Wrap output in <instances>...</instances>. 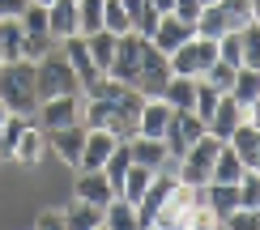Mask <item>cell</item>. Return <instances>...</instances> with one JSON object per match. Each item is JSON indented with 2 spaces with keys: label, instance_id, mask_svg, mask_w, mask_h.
<instances>
[{
  "label": "cell",
  "instance_id": "44dd1931",
  "mask_svg": "<svg viewBox=\"0 0 260 230\" xmlns=\"http://www.w3.org/2000/svg\"><path fill=\"white\" fill-rule=\"evenodd\" d=\"M128 153H133V162H141L149 171H162L171 162V153H167V145L158 137H128Z\"/></svg>",
  "mask_w": 260,
  "mask_h": 230
},
{
  "label": "cell",
  "instance_id": "ee69618b",
  "mask_svg": "<svg viewBox=\"0 0 260 230\" xmlns=\"http://www.w3.org/2000/svg\"><path fill=\"white\" fill-rule=\"evenodd\" d=\"M0 64H5V60H0Z\"/></svg>",
  "mask_w": 260,
  "mask_h": 230
},
{
  "label": "cell",
  "instance_id": "5bb4252c",
  "mask_svg": "<svg viewBox=\"0 0 260 230\" xmlns=\"http://www.w3.org/2000/svg\"><path fill=\"white\" fill-rule=\"evenodd\" d=\"M231 98L243 107V119H256L260 111V69H235V85H231Z\"/></svg>",
  "mask_w": 260,
  "mask_h": 230
},
{
  "label": "cell",
  "instance_id": "4fadbf2b",
  "mask_svg": "<svg viewBox=\"0 0 260 230\" xmlns=\"http://www.w3.org/2000/svg\"><path fill=\"white\" fill-rule=\"evenodd\" d=\"M171 188H175V175L154 171L149 188L141 192V201H137V226H154V213L162 209V201H167V192H171Z\"/></svg>",
  "mask_w": 260,
  "mask_h": 230
},
{
  "label": "cell",
  "instance_id": "f1b7e54d",
  "mask_svg": "<svg viewBox=\"0 0 260 230\" xmlns=\"http://www.w3.org/2000/svg\"><path fill=\"white\" fill-rule=\"evenodd\" d=\"M226 30H243L247 21H256V0H218Z\"/></svg>",
  "mask_w": 260,
  "mask_h": 230
},
{
  "label": "cell",
  "instance_id": "603a6c76",
  "mask_svg": "<svg viewBox=\"0 0 260 230\" xmlns=\"http://www.w3.org/2000/svg\"><path fill=\"white\" fill-rule=\"evenodd\" d=\"M77 196H81V201H90V205H103V209H107V201L115 196V188L107 183L103 171H81V175H77Z\"/></svg>",
  "mask_w": 260,
  "mask_h": 230
},
{
  "label": "cell",
  "instance_id": "e575fe53",
  "mask_svg": "<svg viewBox=\"0 0 260 230\" xmlns=\"http://www.w3.org/2000/svg\"><path fill=\"white\" fill-rule=\"evenodd\" d=\"M239 39H243V69H260V21H247Z\"/></svg>",
  "mask_w": 260,
  "mask_h": 230
},
{
  "label": "cell",
  "instance_id": "b9f144b4",
  "mask_svg": "<svg viewBox=\"0 0 260 230\" xmlns=\"http://www.w3.org/2000/svg\"><path fill=\"white\" fill-rule=\"evenodd\" d=\"M149 5H154L158 13H171V5H175V0H149Z\"/></svg>",
  "mask_w": 260,
  "mask_h": 230
},
{
  "label": "cell",
  "instance_id": "cb8c5ba5",
  "mask_svg": "<svg viewBox=\"0 0 260 230\" xmlns=\"http://www.w3.org/2000/svg\"><path fill=\"white\" fill-rule=\"evenodd\" d=\"M247 167L239 162V153H235L231 145L222 141V149H218V158H213V171H209V183H239V175Z\"/></svg>",
  "mask_w": 260,
  "mask_h": 230
},
{
  "label": "cell",
  "instance_id": "60d3db41",
  "mask_svg": "<svg viewBox=\"0 0 260 230\" xmlns=\"http://www.w3.org/2000/svg\"><path fill=\"white\" fill-rule=\"evenodd\" d=\"M26 5H30V0H0V17H21Z\"/></svg>",
  "mask_w": 260,
  "mask_h": 230
},
{
  "label": "cell",
  "instance_id": "7a4b0ae2",
  "mask_svg": "<svg viewBox=\"0 0 260 230\" xmlns=\"http://www.w3.org/2000/svg\"><path fill=\"white\" fill-rule=\"evenodd\" d=\"M218 149H222V141L213 137V133H205L201 141H192V145L175 158V162H179V167H175V179H179V183H192V188H205V183H209V171H213Z\"/></svg>",
  "mask_w": 260,
  "mask_h": 230
},
{
  "label": "cell",
  "instance_id": "9c48e42d",
  "mask_svg": "<svg viewBox=\"0 0 260 230\" xmlns=\"http://www.w3.org/2000/svg\"><path fill=\"white\" fill-rule=\"evenodd\" d=\"M35 115H39L43 133H51V128H64V124H81V94H60V98H43Z\"/></svg>",
  "mask_w": 260,
  "mask_h": 230
},
{
  "label": "cell",
  "instance_id": "d4e9b609",
  "mask_svg": "<svg viewBox=\"0 0 260 230\" xmlns=\"http://www.w3.org/2000/svg\"><path fill=\"white\" fill-rule=\"evenodd\" d=\"M64 226H73V230H99L103 226V205H90V201H73L69 209H64Z\"/></svg>",
  "mask_w": 260,
  "mask_h": 230
},
{
  "label": "cell",
  "instance_id": "f546056e",
  "mask_svg": "<svg viewBox=\"0 0 260 230\" xmlns=\"http://www.w3.org/2000/svg\"><path fill=\"white\" fill-rule=\"evenodd\" d=\"M0 60H21V21L17 17H0Z\"/></svg>",
  "mask_w": 260,
  "mask_h": 230
},
{
  "label": "cell",
  "instance_id": "ab89813d",
  "mask_svg": "<svg viewBox=\"0 0 260 230\" xmlns=\"http://www.w3.org/2000/svg\"><path fill=\"white\" fill-rule=\"evenodd\" d=\"M171 13H175V17H183V21H197L201 0H175V5H171Z\"/></svg>",
  "mask_w": 260,
  "mask_h": 230
},
{
  "label": "cell",
  "instance_id": "4dcf8cb0",
  "mask_svg": "<svg viewBox=\"0 0 260 230\" xmlns=\"http://www.w3.org/2000/svg\"><path fill=\"white\" fill-rule=\"evenodd\" d=\"M128 167H133V153H128V141H120V145L111 149V158L103 162V175H107V183H111L115 192H120V179H124Z\"/></svg>",
  "mask_w": 260,
  "mask_h": 230
},
{
  "label": "cell",
  "instance_id": "d6a6232c",
  "mask_svg": "<svg viewBox=\"0 0 260 230\" xmlns=\"http://www.w3.org/2000/svg\"><path fill=\"white\" fill-rule=\"evenodd\" d=\"M103 30V0H77V35Z\"/></svg>",
  "mask_w": 260,
  "mask_h": 230
},
{
  "label": "cell",
  "instance_id": "1f68e13d",
  "mask_svg": "<svg viewBox=\"0 0 260 230\" xmlns=\"http://www.w3.org/2000/svg\"><path fill=\"white\" fill-rule=\"evenodd\" d=\"M235 192H239V209L260 213V171H243L239 183H235Z\"/></svg>",
  "mask_w": 260,
  "mask_h": 230
},
{
  "label": "cell",
  "instance_id": "f35d334b",
  "mask_svg": "<svg viewBox=\"0 0 260 230\" xmlns=\"http://www.w3.org/2000/svg\"><path fill=\"white\" fill-rule=\"evenodd\" d=\"M35 226H39V230H64V213H60V209H43V213L35 217Z\"/></svg>",
  "mask_w": 260,
  "mask_h": 230
},
{
  "label": "cell",
  "instance_id": "484cf974",
  "mask_svg": "<svg viewBox=\"0 0 260 230\" xmlns=\"http://www.w3.org/2000/svg\"><path fill=\"white\" fill-rule=\"evenodd\" d=\"M103 226H111V230H133V226H137V205L124 201V196H111L107 209H103Z\"/></svg>",
  "mask_w": 260,
  "mask_h": 230
},
{
  "label": "cell",
  "instance_id": "7bdbcfd3",
  "mask_svg": "<svg viewBox=\"0 0 260 230\" xmlns=\"http://www.w3.org/2000/svg\"><path fill=\"white\" fill-rule=\"evenodd\" d=\"M30 5H43V9H47V5H51V0H30Z\"/></svg>",
  "mask_w": 260,
  "mask_h": 230
},
{
  "label": "cell",
  "instance_id": "4316f807",
  "mask_svg": "<svg viewBox=\"0 0 260 230\" xmlns=\"http://www.w3.org/2000/svg\"><path fill=\"white\" fill-rule=\"evenodd\" d=\"M192 30H197L201 39H213V43L226 35V17H222L218 0H213V5H201V13H197V21H192Z\"/></svg>",
  "mask_w": 260,
  "mask_h": 230
},
{
  "label": "cell",
  "instance_id": "5b68a950",
  "mask_svg": "<svg viewBox=\"0 0 260 230\" xmlns=\"http://www.w3.org/2000/svg\"><path fill=\"white\" fill-rule=\"evenodd\" d=\"M145 43L149 39H141L137 30L120 35L115 39V56H111V64H107V77H115V81H124V85H137L141 60H145Z\"/></svg>",
  "mask_w": 260,
  "mask_h": 230
},
{
  "label": "cell",
  "instance_id": "3957f363",
  "mask_svg": "<svg viewBox=\"0 0 260 230\" xmlns=\"http://www.w3.org/2000/svg\"><path fill=\"white\" fill-rule=\"evenodd\" d=\"M35 81H39V103L43 98H60V94H81L77 85V73H73V64L64 60V51H47L39 64H35Z\"/></svg>",
  "mask_w": 260,
  "mask_h": 230
},
{
  "label": "cell",
  "instance_id": "8fae6325",
  "mask_svg": "<svg viewBox=\"0 0 260 230\" xmlns=\"http://www.w3.org/2000/svg\"><path fill=\"white\" fill-rule=\"evenodd\" d=\"M197 30H192V21H183V17H175V13H162L158 17V26H154V35H149V43L162 51V56H171V51L179 47V43H188Z\"/></svg>",
  "mask_w": 260,
  "mask_h": 230
},
{
  "label": "cell",
  "instance_id": "30bf717a",
  "mask_svg": "<svg viewBox=\"0 0 260 230\" xmlns=\"http://www.w3.org/2000/svg\"><path fill=\"white\" fill-rule=\"evenodd\" d=\"M115 145H120V137H111L107 128H85V145H81L77 171H103V162L111 158Z\"/></svg>",
  "mask_w": 260,
  "mask_h": 230
},
{
  "label": "cell",
  "instance_id": "8d00e7d4",
  "mask_svg": "<svg viewBox=\"0 0 260 230\" xmlns=\"http://www.w3.org/2000/svg\"><path fill=\"white\" fill-rule=\"evenodd\" d=\"M103 30H111V35H128V13L120 0H103Z\"/></svg>",
  "mask_w": 260,
  "mask_h": 230
},
{
  "label": "cell",
  "instance_id": "7c38bea8",
  "mask_svg": "<svg viewBox=\"0 0 260 230\" xmlns=\"http://www.w3.org/2000/svg\"><path fill=\"white\" fill-rule=\"evenodd\" d=\"M81 145H85V124H64L47 133V149H56V158L69 162V167L81 162Z\"/></svg>",
  "mask_w": 260,
  "mask_h": 230
},
{
  "label": "cell",
  "instance_id": "ffe728a7",
  "mask_svg": "<svg viewBox=\"0 0 260 230\" xmlns=\"http://www.w3.org/2000/svg\"><path fill=\"white\" fill-rule=\"evenodd\" d=\"M43 153H47V133L35 128V124H26L21 137H17V145H13V162H21V167H39Z\"/></svg>",
  "mask_w": 260,
  "mask_h": 230
},
{
  "label": "cell",
  "instance_id": "7402d4cb",
  "mask_svg": "<svg viewBox=\"0 0 260 230\" xmlns=\"http://www.w3.org/2000/svg\"><path fill=\"white\" fill-rule=\"evenodd\" d=\"M158 98L171 107V111H192V98H197V77H175V73H171V81L162 85Z\"/></svg>",
  "mask_w": 260,
  "mask_h": 230
},
{
  "label": "cell",
  "instance_id": "9a60e30c",
  "mask_svg": "<svg viewBox=\"0 0 260 230\" xmlns=\"http://www.w3.org/2000/svg\"><path fill=\"white\" fill-rule=\"evenodd\" d=\"M226 145L239 153V162L247 171H260V128H256V119H243V124L226 137Z\"/></svg>",
  "mask_w": 260,
  "mask_h": 230
},
{
  "label": "cell",
  "instance_id": "d6986e66",
  "mask_svg": "<svg viewBox=\"0 0 260 230\" xmlns=\"http://www.w3.org/2000/svg\"><path fill=\"white\" fill-rule=\"evenodd\" d=\"M167 119H171V107L162 103V98H145L137 111V137H158L167 133Z\"/></svg>",
  "mask_w": 260,
  "mask_h": 230
},
{
  "label": "cell",
  "instance_id": "d590c367",
  "mask_svg": "<svg viewBox=\"0 0 260 230\" xmlns=\"http://www.w3.org/2000/svg\"><path fill=\"white\" fill-rule=\"evenodd\" d=\"M201 77H205V81H209L218 94H231V85H235V64H226V60H213V64H209V69H205Z\"/></svg>",
  "mask_w": 260,
  "mask_h": 230
},
{
  "label": "cell",
  "instance_id": "6da1fadb",
  "mask_svg": "<svg viewBox=\"0 0 260 230\" xmlns=\"http://www.w3.org/2000/svg\"><path fill=\"white\" fill-rule=\"evenodd\" d=\"M0 103L26 119L39 111V81H35V64L30 60L0 64Z\"/></svg>",
  "mask_w": 260,
  "mask_h": 230
},
{
  "label": "cell",
  "instance_id": "e0dca14e",
  "mask_svg": "<svg viewBox=\"0 0 260 230\" xmlns=\"http://www.w3.org/2000/svg\"><path fill=\"white\" fill-rule=\"evenodd\" d=\"M64 60L73 64V73H77V85L85 90V85H94L103 77V69L90 60V51H85V39L81 35H73V39H64Z\"/></svg>",
  "mask_w": 260,
  "mask_h": 230
},
{
  "label": "cell",
  "instance_id": "2e32d148",
  "mask_svg": "<svg viewBox=\"0 0 260 230\" xmlns=\"http://www.w3.org/2000/svg\"><path fill=\"white\" fill-rule=\"evenodd\" d=\"M239 124H243V107L235 103L231 94H222V98H218V107H213V111H209V119H205V133H213L218 141H226V137L235 133V128H239Z\"/></svg>",
  "mask_w": 260,
  "mask_h": 230
},
{
  "label": "cell",
  "instance_id": "836d02e7",
  "mask_svg": "<svg viewBox=\"0 0 260 230\" xmlns=\"http://www.w3.org/2000/svg\"><path fill=\"white\" fill-rule=\"evenodd\" d=\"M21 128H26V115L9 111V119L0 124V158H13V145H17V137H21Z\"/></svg>",
  "mask_w": 260,
  "mask_h": 230
},
{
  "label": "cell",
  "instance_id": "ba28073f",
  "mask_svg": "<svg viewBox=\"0 0 260 230\" xmlns=\"http://www.w3.org/2000/svg\"><path fill=\"white\" fill-rule=\"evenodd\" d=\"M167 81H171V64H167V56H162L154 43H145V60H141V73H137V85H133V90H137L141 98H158Z\"/></svg>",
  "mask_w": 260,
  "mask_h": 230
},
{
  "label": "cell",
  "instance_id": "ac0fdd59",
  "mask_svg": "<svg viewBox=\"0 0 260 230\" xmlns=\"http://www.w3.org/2000/svg\"><path fill=\"white\" fill-rule=\"evenodd\" d=\"M47 30L56 43L77 35V0H51L47 5Z\"/></svg>",
  "mask_w": 260,
  "mask_h": 230
},
{
  "label": "cell",
  "instance_id": "8992f818",
  "mask_svg": "<svg viewBox=\"0 0 260 230\" xmlns=\"http://www.w3.org/2000/svg\"><path fill=\"white\" fill-rule=\"evenodd\" d=\"M201 137H205V119H201V115H192V111H171L167 133H162V145H167L171 158H179V153L188 149L192 141H201Z\"/></svg>",
  "mask_w": 260,
  "mask_h": 230
},
{
  "label": "cell",
  "instance_id": "52a82bcc",
  "mask_svg": "<svg viewBox=\"0 0 260 230\" xmlns=\"http://www.w3.org/2000/svg\"><path fill=\"white\" fill-rule=\"evenodd\" d=\"M197 201H201V188H192V183H179V179H175V188L167 192L162 209L154 213V226H162V230H171V226H183Z\"/></svg>",
  "mask_w": 260,
  "mask_h": 230
},
{
  "label": "cell",
  "instance_id": "277c9868",
  "mask_svg": "<svg viewBox=\"0 0 260 230\" xmlns=\"http://www.w3.org/2000/svg\"><path fill=\"white\" fill-rule=\"evenodd\" d=\"M213 60H218V43L201 39V35H192L188 43H179V47L167 56V64H171V73H175V77H201Z\"/></svg>",
  "mask_w": 260,
  "mask_h": 230
},
{
  "label": "cell",
  "instance_id": "83f0119b",
  "mask_svg": "<svg viewBox=\"0 0 260 230\" xmlns=\"http://www.w3.org/2000/svg\"><path fill=\"white\" fill-rule=\"evenodd\" d=\"M81 39H85L90 60L107 73V64H111V56H115V39H120V35H111V30H94V35H81Z\"/></svg>",
  "mask_w": 260,
  "mask_h": 230
},
{
  "label": "cell",
  "instance_id": "74e56055",
  "mask_svg": "<svg viewBox=\"0 0 260 230\" xmlns=\"http://www.w3.org/2000/svg\"><path fill=\"white\" fill-rule=\"evenodd\" d=\"M218 60L235 64V69L243 64V39H239V30H226V35L218 39Z\"/></svg>",
  "mask_w": 260,
  "mask_h": 230
}]
</instances>
